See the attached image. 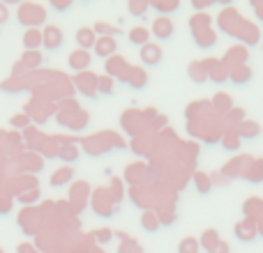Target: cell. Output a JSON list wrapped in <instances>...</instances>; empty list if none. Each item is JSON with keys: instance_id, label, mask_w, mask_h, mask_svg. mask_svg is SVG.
<instances>
[{"instance_id": "obj_1", "label": "cell", "mask_w": 263, "mask_h": 253, "mask_svg": "<svg viewBox=\"0 0 263 253\" xmlns=\"http://www.w3.org/2000/svg\"><path fill=\"white\" fill-rule=\"evenodd\" d=\"M217 21H219V30L227 32V35H231V37H236L238 28H240V23H242V18H240V14H238L236 7H229V9H224V12L219 14Z\"/></svg>"}, {"instance_id": "obj_2", "label": "cell", "mask_w": 263, "mask_h": 253, "mask_svg": "<svg viewBox=\"0 0 263 253\" xmlns=\"http://www.w3.org/2000/svg\"><path fill=\"white\" fill-rule=\"evenodd\" d=\"M233 233H236V237L240 242H254L256 237H259V221L256 219H242V221L236 223V228H233Z\"/></svg>"}, {"instance_id": "obj_3", "label": "cell", "mask_w": 263, "mask_h": 253, "mask_svg": "<svg viewBox=\"0 0 263 253\" xmlns=\"http://www.w3.org/2000/svg\"><path fill=\"white\" fill-rule=\"evenodd\" d=\"M247 60H250V53H247V46H242V44H236V46H231V49L227 51V55H224V67L231 72V69H236V67H242V65H247Z\"/></svg>"}, {"instance_id": "obj_4", "label": "cell", "mask_w": 263, "mask_h": 253, "mask_svg": "<svg viewBox=\"0 0 263 253\" xmlns=\"http://www.w3.org/2000/svg\"><path fill=\"white\" fill-rule=\"evenodd\" d=\"M150 35H155V39L159 41H168L176 35V26H173V21L168 16H157L153 28H150Z\"/></svg>"}, {"instance_id": "obj_5", "label": "cell", "mask_w": 263, "mask_h": 253, "mask_svg": "<svg viewBox=\"0 0 263 253\" xmlns=\"http://www.w3.org/2000/svg\"><path fill=\"white\" fill-rule=\"evenodd\" d=\"M252 161H254L252 157H238V159H233L231 163H227V166L222 168V173L227 177H245V173L250 171Z\"/></svg>"}, {"instance_id": "obj_6", "label": "cell", "mask_w": 263, "mask_h": 253, "mask_svg": "<svg viewBox=\"0 0 263 253\" xmlns=\"http://www.w3.org/2000/svg\"><path fill=\"white\" fill-rule=\"evenodd\" d=\"M90 62H92V58H90V51H81V49L72 51V53H69V58H67V65L74 69V72H79V74L88 72V67H90Z\"/></svg>"}, {"instance_id": "obj_7", "label": "cell", "mask_w": 263, "mask_h": 253, "mask_svg": "<svg viewBox=\"0 0 263 253\" xmlns=\"http://www.w3.org/2000/svg\"><path fill=\"white\" fill-rule=\"evenodd\" d=\"M139 58H141V62H143V65H148V67H155V65H159V62H162V58H164L162 46L155 44V41H150V44H145L143 49H141Z\"/></svg>"}, {"instance_id": "obj_8", "label": "cell", "mask_w": 263, "mask_h": 253, "mask_svg": "<svg viewBox=\"0 0 263 253\" xmlns=\"http://www.w3.org/2000/svg\"><path fill=\"white\" fill-rule=\"evenodd\" d=\"M203 67H205V72H208V78H213L215 83H224V81H229V69L224 67V62L222 60H203Z\"/></svg>"}, {"instance_id": "obj_9", "label": "cell", "mask_w": 263, "mask_h": 253, "mask_svg": "<svg viewBox=\"0 0 263 253\" xmlns=\"http://www.w3.org/2000/svg\"><path fill=\"white\" fill-rule=\"evenodd\" d=\"M236 37L242 41V46H254L256 41H259V28H256L254 23H250V21H245V18H242V23H240V28H238Z\"/></svg>"}, {"instance_id": "obj_10", "label": "cell", "mask_w": 263, "mask_h": 253, "mask_svg": "<svg viewBox=\"0 0 263 253\" xmlns=\"http://www.w3.org/2000/svg\"><path fill=\"white\" fill-rule=\"evenodd\" d=\"M92 51L97 58H114L118 51V41H116V37H97V44Z\"/></svg>"}, {"instance_id": "obj_11", "label": "cell", "mask_w": 263, "mask_h": 253, "mask_svg": "<svg viewBox=\"0 0 263 253\" xmlns=\"http://www.w3.org/2000/svg\"><path fill=\"white\" fill-rule=\"evenodd\" d=\"M77 44L81 51H90L97 44V32L95 28H79L77 30Z\"/></svg>"}, {"instance_id": "obj_12", "label": "cell", "mask_w": 263, "mask_h": 253, "mask_svg": "<svg viewBox=\"0 0 263 253\" xmlns=\"http://www.w3.org/2000/svg\"><path fill=\"white\" fill-rule=\"evenodd\" d=\"M63 41H65V37H63V30H60V28L49 26L44 30V46L49 51H58L60 46H63Z\"/></svg>"}, {"instance_id": "obj_13", "label": "cell", "mask_w": 263, "mask_h": 253, "mask_svg": "<svg viewBox=\"0 0 263 253\" xmlns=\"http://www.w3.org/2000/svg\"><path fill=\"white\" fill-rule=\"evenodd\" d=\"M127 39L132 46H139V49H143L145 44H150V30L143 26H136L132 28V30L127 32Z\"/></svg>"}, {"instance_id": "obj_14", "label": "cell", "mask_w": 263, "mask_h": 253, "mask_svg": "<svg viewBox=\"0 0 263 253\" xmlns=\"http://www.w3.org/2000/svg\"><path fill=\"white\" fill-rule=\"evenodd\" d=\"M23 46L26 51H37L40 46H44V32H40L37 28H28L23 35Z\"/></svg>"}, {"instance_id": "obj_15", "label": "cell", "mask_w": 263, "mask_h": 253, "mask_svg": "<svg viewBox=\"0 0 263 253\" xmlns=\"http://www.w3.org/2000/svg\"><path fill=\"white\" fill-rule=\"evenodd\" d=\"M77 86L81 88V92L86 97H92V95H95V90H97V76H95V74H88V72L79 74V76H77Z\"/></svg>"}, {"instance_id": "obj_16", "label": "cell", "mask_w": 263, "mask_h": 253, "mask_svg": "<svg viewBox=\"0 0 263 253\" xmlns=\"http://www.w3.org/2000/svg\"><path fill=\"white\" fill-rule=\"evenodd\" d=\"M127 83L129 88H134V90H143L145 86H148V76H145V72L143 69H139V67H134V69H129V74H127Z\"/></svg>"}, {"instance_id": "obj_17", "label": "cell", "mask_w": 263, "mask_h": 253, "mask_svg": "<svg viewBox=\"0 0 263 253\" xmlns=\"http://www.w3.org/2000/svg\"><path fill=\"white\" fill-rule=\"evenodd\" d=\"M196 39V46L199 49H210V46L217 44V35L213 32V28H208V30H199V32H192Z\"/></svg>"}, {"instance_id": "obj_18", "label": "cell", "mask_w": 263, "mask_h": 253, "mask_svg": "<svg viewBox=\"0 0 263 253\" xmlns=\"http://www.w3.org/2000/svg\"><path fill=\"white\" fill-rule=\"evenodd\" d=\"M242 212H245L247 219H256V221H259L261 214H263V200L261 198L245 200V205H242Z\"/></svg>"}, {"instance_id": "obj_19", "label": "cell", "mask_w": 263, "mask_h": 253, "mask_svg": "<svg viewBox=\"0 0 263 253\" xmlns=\"http://www.w3.org/2000/svg\"><path fill=\"white\" fill-rule=\"evenodd\" d=\"M229 78H231L236 86H245V83H250V81H252V69H250V65H242V67L231 69V72H229Z\"/></svg>"}, {"instance_id": "obj_20", "label": "cell", "mask_w": 263, "mask_h": 253, "mask_svg": "<svg viewBox=\"0 0 263 253\" xmlns=\"http://www.w3.org/2000/svg\"><path fill=\"white\" fill-rule=\"evenodd\" d=\"M238 136L240 138H256V136L261 134V124L254 122V120H245V122L238 124Z\"/></svg>"}, {"instance_id": "obj_21", "label": "cell", "mask_w": 263, "mask_h": 253, "mask_svg": "<svg viewBox=\"0 0 263 253\" xmlns=\"http://www.w3.org/2000/svg\"><path fill=\"white\" fill-rule=\"evenodd\" d=\"M240 136H238V131H224L222 134V147L229 150V152H238V147H240Z\"/></svg>"}, {"instance_id": "obj_22", "label": "cell", "mask_w": 263, "mask_h": 253, "mask_svg": "<svg viewBox=\"0 0 263 253\" xmlns=\"http://www.w3.org/2000/svg\"><path fill=\"white\" fill-rule=\"evenodd\" d=\"M213 109L217 111V113H229V111L233 109L231 97H229L227 92H217V95H215V99H213Z\"/></svg>"}, {"instance_id": "obj_23", "label": "cell", "mask_w": 263, "mask_h": 253, "mask_svg": "<svg viewBox=\"0 0 263 253\" xmlns=\"http://www.w3.org/2000/svg\"><path fill=\"white\" fill-rule=\"evenodd\" d=\"M150 7H155L159 14H164V16H166V14L176 12V9L180 7V3H178V0H153V3H150Z\"/></svg>"}, {"instance_id": "obj_24", "label": "cell", "mask_w": 263, "mask_h": 253, "mask_svg": "<svg viewBox=\"0 0 263 253\" xmlns=\"http://www.w3.org/2000/svg\"><path fill=\"white\" fill-rule=\"evenodd\" d=\"M245 180L254 182V184H259V182H263V159H256V161H252L250 171L245 173Z\"/></svg>"}, {"instance_id": "obj_25", "label": "cell", "mask_w": 263, "mask_h": 253, "mask_svg": "<svg viewBox=\"0 0 263 253\" xmlns=\"http://www.w3.org/2000/svg\"><path fill=\"white\" fill-rule=\"evenodd\" d=\"M219 242H222V240H219V233H217V230H205L203 235H201L199 244H201V249L210 251V249H215Z\"/></svg>"}, {"instance_id": "obj_26", "label": "cell", "mask_w": 263, "mask_h": 253, "mask_svg": "<svg viewBox=\"0 0 263 253\" xmlns=\"http://www.w3.org/2000/svg\"><path fill=\"white\" fill-rule=\"evenodd\" d=\"M187 72H190V76L194 78V83H205L208 81V72H205L203 62H192L190 67H187Z\"/></svg>"}, {"instance_id": "obj_27", "label": "cell", "mask_w": 263, "mask_h": 253, "mask_svg": "<svg viewBox=\"0 0 263 253\" xmlns=\"http://www.w3.org/2000/svg\"><path fill=\"white\" fill-rule=\"evenodd\" d=\"M194 184H196V189H199V194H208V191L213 189V177L199 171V173H194Z\"/></svg>"}, {"instance_id": "obj_28", "label": "cell", "mask_w": 263, "mask_h": 253, "mask_svg": "<svg viewBox=\"0 0 263 253\" xmlns=\"http://www.w3.org/2000/svg\"><path fill=\"white\" fill-rule=\"evenodd\" d=\"M72 177H74V171L65 166V168H60L53 177H51V186H65L69 180H72Z\"/></svg>"}, {"instance_id": "obj_29", "label": "cell", "mask_w": 263, "mask_h": 253, "mask_svg": "<svg viewBox=\"0 0 263 253\" xmlns=\"http://www.w3.org/2000/svg\"><path fill=\"white\" fill-rule=\"evenodd\" d=\"M210 28V16L208 14H196V16L190 18V30L199 32V30H208Z\"/></svg>"}, {"instance_id": "obj_30", "label": "cell", "mask_w": 263, "mask_h": 253, "mask_svg": "<svg viewBox=\"0 0 263 253\" xmlns=\"http://www.w3.org/2000/svg\"><path fill=\"white\" fill-rule=\"evenodd\" d=\"M127 9H129L132 16L141 18V16H145V12L150 9V3H145V0H129V3H127Z\"/></svg>"}, {"instance_id": "obj_31", "label": "cell", "mask_w": 263, "mask_h": 253, "mask_svg": "<svg viewBox=\"0 0 263 253\" xmlns=\"http://www.w3.org/2000/svg\"><path fill=\"white\" fill-rule=\"evenodd\" d=\"M178 253H201V244L196 237H185L178 244Z\"/></svg>"}, {"instance_id": "obj_32", "label": "cell", "mask_w": 263, "mask_h": 253, "mask_svg": "<svg viewBox=\"0 0 263 253\" xmlns=\"http://www.w3.org/2000/svg\"><path fill=\"white\" fill-rule=\"evenodd\" d=\"M97 92L104 97L114 95V78L111 76H97Z\"/></svg>"}, {"instance_id": "obj_33", "label": "cell", "mask_w": 263, "mask_h": 253, "mask_svg": "<svg viewBox=\"0 0 263 253\" xmlns=\"http://www.w3.org/2000/svg\"><path fill=\"white\" fill-rule=\"evenodd\" d=\"M42 60H44V58H42V53H40V51H26V55H23V65H26V67H40V65H42Z\"/></svg>"}, {"instance_id": "obj_34", "label": "cell", "mask_w": 263, "mask_h": 253, "mask_svg": "<svg viewBox=\"0 0 263 253\" xmlns=\"http://www.w3.org/2000/svg\"><path fill=\"white\" fill-rule=\"evenodd\" d=\"M141 223H143V230H148V233H155L159 228V219L155 217L153 212H145L143 219H141Z\"/></svg>"}, {"instance_id": "obj_35", "label": "cell", "mask_w": 263, "mask_h": 253, "mask_svg": "<svg viewBox=\"0 0 263 253\" xmlns=\"http://www.w3.org/2000/svg\"><path fill=\"white\" fill-rule=\"evenodd\" d=\"M227 122L229 124H240V122H245V111L242 109H231L227 113Z\"/></svg>"}, {"instance_id": "obj_36", "label": "cell", "mask_w": 263, "mask_h": 253, "mask_svg": "<svg viewBox=\"0 0 263 253\" xmlns=\"http://www.w3.org/2000/svg\"><path fill=\"white\" fill-rule=\"evenodd\" d=\"M95 32L97 35H102V37H116L118 35V30L116 28H111V26H106V23H95Z\"/></svg>"}, {"instance_id": "obj_37", "label": "cell", "mask_w": 263, "mask_h": 253, "mask_svg": "<svg viewBox=\"0 0 263 253\" xmlns=\"http://www.w3.org/2000/svg\"><path fill=\"white\" fill-rule=\"evenodd\" d=\"M51 7H53L55 12H67V9L72 7V0H51Z\"/></svg>"}, {"instance_id": "obj_38", "label": "cell", "mask_w": 263, "mask_h": 253, "mask_svg": "<svg viewBox=\"0 0 263 253\" xmlns=\"http://www.w3.org/2000/svg\"><path fill=\"white\" fill-rule=\"evenodd\" d=\"M95 237H97V242H100V244H106V242L114 237V233H111L109 228H102L100 233H95Z\"/></svg>"}, {"instance_id": "obj_39", "label": "cell", "mask_w": 263, "mask_h": 253, "mask_svg": "<svg viewBox=\"0 0 263 253\" xmlns=\"http://www.w3.org/2000/svg\"><path fill=\"white\" fill-rule=\"evenodd\" d=\"M213 5H215V0H192V7L199 9V12H203V9L213 7Z\"/></svg>"}, {"instance_id": "obj_40", "label": "cell", "mask_w": 263, "mask_h": 253, "mask_svg": "<svg viewBox=\"0 0 263 253\" xmlns=\"http://www.w3.org/2000/svg\"><path fill=\"white\" fill-rule=\"evenodd\" d=\"M7 21H9V9L5 3H0V26H5Z\"/></svg>"}, {"instance_id": "obj_41", "label": "cell", "mask_w": 263, "mask_h": 253, "mask_svg": "<svg viewBox=\"0 0 263 253\" xmlns=\"http://www.w3.org/2000/svg\"><path fill=\"white\" fill-rule=\"evenodd\" d=\"M208 253H231V249H229L227 242H219V244L215 246V249H210Z\"/></svg>"}, {"instance_id": "obj_42", "label": "cell", "mask_w": 263, "mask_h": 253, "mask_svg": "<svg viewBox=\"0 0 263 253\" xmlns=\"http://www.w3.org/2000/svg\"><path fill=\"white\" fill-rule=\"evenodd\" d=\"M129 253H143V251H141V249H139V246H136V244H132V251H129Z\"/></svg>"}, {"instance_id": "obj_43", "label": "cell", "mask_w": 263, "mask_h": 253, "mask_svg": "<svg viewBox=\"0 0 263 253\" xmlns=\"http://www.w3.org/2000/svg\"><path fill=\"white\" fill-rule=\"evenodd\" d=\"M259 235L263 237V219H259Z\"/></svg>"}, {"instance_id": "obj_44", "label": "cell", "mask_w": 263, "mask_h": 253, "mask_svg": "<svg viewBox=\"0 0 263 253\" xmlns=\"http://www.w3.org/2000/svg\"><path fill=\"white\" fill-rule=\"evenodd\" d=\"M0 253H5V251H3V249H0Z\"/></svg>"}]
</instances>
